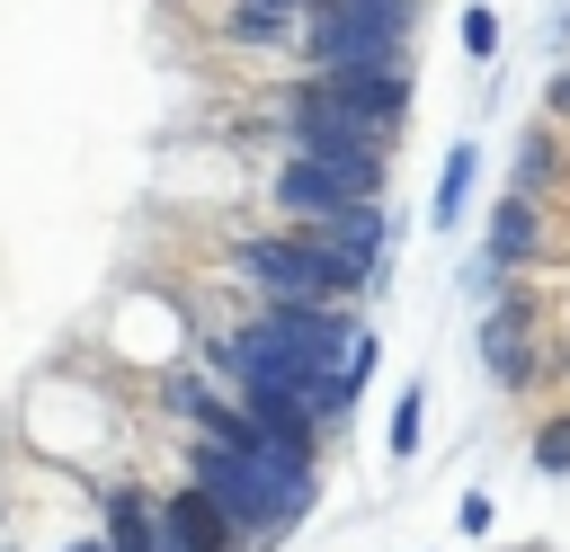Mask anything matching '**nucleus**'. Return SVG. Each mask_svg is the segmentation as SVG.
Instances as JSON below:
<instances>
[{"instance_id":"5","label":"nucleus","mask_w":570,"mask_h":552,"mask_svg":"<svg viewBox=\"0 0 570 552\" xmlns=\"http://www.w3.org/2000/svg\"><path fill=\"white\" fill-rule=\"evenodd\" d=\"M312 89L365 125H392V134L410 125V71H312Z\"/></svg>"},{"instance_id":"8","label":"nucleus","mask_w":570,"mask_h":552,"mask_svg":"<svg viewBox=\"0 0 570 552\" xmlns=\"http://www.w3.org/2000/svg\"><path fill=\"white\" fill-rule=\"evenodd\" d=\"M303 18H285V9H267V0H232L223 9V45H249V53H267V45H285Z\"/></svg>"},{"instance_id":"13","label":"nucleus","mask_w":570,"mask_h":552,"mask_svg":"<svg viewBox=\"0 0 570 552\" xmlns=\"http://www.w3.org/2000/svg\"><path fill=\"white\" fill-rule=\"evenodd\" d=\"M463 53H472V62H490V53H499V9H481V0L463 9Z\"/></svg>"},{"instance_id":"9","label":"nucleus","mask_w":570,"mask_h":552,"mask_svg":"<svg viewBox=\"0 0 570 552\" xmlns=\"http://www.w3.org/2000/svg\"><path fill=\"white\" fill-rule=\"evenodd\" d=\"M472 178H481V151H472V142H454V151H445V169H436V205H428V223H436V231H454V223H463Z\"/></svg>"},{"instance_id":"7","label":"nucleus","mask_w":570,"mask_h":552,"mask_svg":"<svg viewBox=\"0 0 570 552\" xmlns=\"http://www.w3.org/2000/svg\"><path fill=\"white\" fill-rule=\"evenodd\" d=\"M534 249H543V205H534V196H499L490 240H481V267H490V276H525Z\"/></svg>"},{"instance_id":"6","label":"nucleus","mask_w":570,"mask_h":552,"mask_svg":"<svg viewBox=\"0 0 570 552\" xmlns=\"http://www.w3.org/2000/svg\"><path fill=\"white\" fill-rule=\"evenodd\" d=\"M160 534H169V552H249V543L232 534V516H223L196 481H169V490H160Z\"/></svg>"},{"instance_id":"17","label":"nucleus","mask_w":570,"mask_h":552,"mask_svg":"<svg viewBox=\"0 0 570 552\" xmlns=\"http://www.w3.org/2000/svg\"><path fill=\"white\" fill-rule=\"evenodd\" d=\"M0 552H27V543H0Z\"/></svg>"},{"instance_id":"12","label":"nucleus","mask_w":570,"mask_h":552,"mask_svg":"<svg viewBox=\"0 0 570 552\" xmlns=\"http://www.w3.org/2000/svg\"><path fill=\"white\" fill-rule=\"evenodd\" d=\"M419 418H428V392L410 383V392L392 401V463H410V454H419Z\"/></svg>"},{"instance_id":"15","label":"nucleus","mask_w":570,"mask_h":552,"mask_svg":"<svg viewBox=\"0 0 570 552\" xmlns=\"http://www.w3.org/2000/svg\"><path fill=\"white\" fill-rule=\"evenodd\" d=\"M552 116H570V71H561V80H552Z\"/></svg>"},{"instance_id":"10","label":"nucleus","mask_w":570,"mask_h":552,"mask_svg":"<svg viewBox=\"0 0 570 552\" xmlns=\"http://www.w3.org/2000/svg\"><path fill=\"white\" fill-rule=\"evenodd\" d=\"M552 169H561V142H552V134H525V142H517V187H508V196H543Z\"/></svg>"},{"instance_id":"14","label":"nucleus","mask_w":570,"mask_h":552,"mask_svg":"<svg viewBox=\"0 0 570 552\" xmlns=\"http://www.w3.org/2000/svg\"><path fill=\"white\" fill-rule=\"evenodd\" d=\"M454 525H463V534H490V499H481V490H463V507H454Z\"/></svg>"},{"instance_id":"4","label":"nucleus","mask_w":570,"mask_h":552,"mask_svg":"<svg viewBox=\"0 0 570 552\" xmlns=\"http://www.w3.org/2000/svg\"><path fill=\"white\" fill-rule=\"evenodd\" d=\"M481 365H490V383L499 392H534L543 383V338H534V312H525V294H499L490 312H481Z\"/></svg>"},{"instance_id":"1","label":"nucleus","mask_w":570,"mask_h":552,"mask_svg":"<svg viewBox=\"0 0 570 552\" xmlns=\"http://www.w3.org/2000/svg\"><path fill=\"white\" fill-rule=\"evenodd\" d=\"M178 481H196V490L232 516V534H240L249 552L285 543V534L312 516V499H321V463L267 454V445H187Z\"/></svg>"},{"instance_id":"11","label":"nucleus","mask_w":570,"mask_h":552,"mask_svg":"<svg viewBox=\"0 0 570 552\" xmlns=\"http://www.w3.org/2000/svg\"><path fill=\"white\" fill-rule=\"evenodd\" d=\"M534 472H543V481H570V410H552V418L534 427Z\"/></svg>"},{"instance_id":"2","label":"nucleus","mask_w":570,"mask_h":552,"mask_svg":"<svg viewBox=\"0 0 570 552\" xmlns=\"http://www.w3.org/2000/svg\"><path fill=\"white\" fill-rule=\"evenodd\" d=\"M223 267L258 294V303H365L392 267H356V258H338L330 240H312V231H240L232 249H223Z\"/></svg>"},{"instance_id":"16","label":"nucleus","mask_w":570,"mask_h":552,"mask_svg":"<svg viewBox=\"0 0 570 552\" xmlns=\"http://www.w3.org/2000/svg\"><path fill=\"white\" fill-rule=\"evenodd\" d=\"M267 9H285V18H312V9H321V0H267Z\"/></svg>"},{"instance_id":"3","label":"nucleus","mask_w":570,"mask_h":552,"mask_svg":"<svg viewBox=\"0 0 570 552\" xmlns=\"http://www.w3.org/2000/svg\"><path fill=\"white\" fill-rule=\"evenodd\" d=\"M374 196H383V178L338 169V160H312V151H285L276 178H267V205H276L294 231H312V223H330V214H347V205H374Z\"/></svg>"}]
</instances>
